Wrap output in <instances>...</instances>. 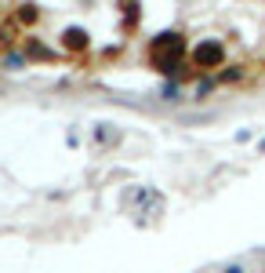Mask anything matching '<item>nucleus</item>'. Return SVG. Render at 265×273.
<instances>
[{"label": "nucleus", "mask_w": 265, "mask_h": 273, "mask_svg": "<svg viewBox=\"0 0 265 273\" xmlns=\"http://www.w3.org/2000/svg\"><path fill=\"white\" fill-rule=\"evenodd\" d=\"M66 37H69V44H73V48H80V44H84V33H80V29H69Z\"/></svg>", "instance_id": "f257e3e1"}]
</instances>
